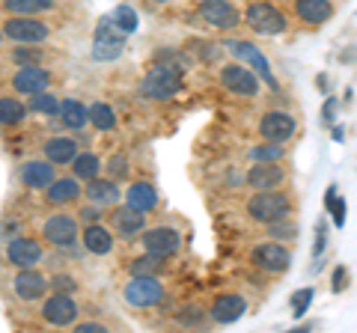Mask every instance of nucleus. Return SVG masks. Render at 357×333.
I'll use <instances>...</instances> for the list:
<instances>
[{
	"mask_svg": "<svg viewBox=\"0 0 357 333\" xmlns=\"http://www.w3.org/2000/svg\"><path fill=\"white\" fill-rule=\"evenodd\" d=\"M140 93L143 98H152V102H167L176 93H182V72L170 69V65H155V69L143 75Z\"/></svg>",
	"mask_w": 357,
	"mask_h": 333,
	"instance_id": "obj_1",
	"label": "nucleus"
},
{
	"mask_svg": "<svg viewBox=\"0 0 357 333\" xmlns=\"http://www.w3.org/2000/svg\"><path fill=\"white\" fill-rule=\"evenodd\" d=\"M122 297H126L131 307L146 309V307L161 304L164 286L155 274H131V280L126 283V288H122Z\"/></svg>",
	"mask_w": 357,
	"mask_h": 333,
	"instance_id": "obj_2",
	"label": "nucleus"
},
{
	"mask_svg": "<svg viewBox=\"0 0 357 333\" xmlns=\"http://www.w3.org/2000/svg\"><path fill=\"white\" fill-rule=\"evenodd\" d=\"M3 36L18 42V45H39L51 36V27L36 15H9L3 21Z\"/></svg>",
	"mask_w": 357,
	"mask_h": 333,
	"instance_id": "obj_3",
	"label": "nucleus"
},
{
	"mask_svg": "<svg viewBox=\"0 0 357 333\" xmlns=\"http://www.w3.org/2000/svg\"><path fill=\"white\" fill-rule=\"evenodd\" d=\"M248 212L256 224H274V220L289 217L292 203L280 191H256V196L248 203Z\"/></svg>",
	"mask_w": 357,
	"mask_h": 333,
	"instance_id": "obj_4",
	"label": "nucleus"
},
{
	"mask_svg": "<svg viewBox=\"0 0 357 333\" xmlns=\"http://www.w3.org/2000/svg\"><path fill=\"white\" fill-rule=\"evenodd\" d=\"M143 247H146V253H152V256L158 259H170L178 253V247H182V235H178V229L173 226H155V229H143Z\"/></svg>",
	"mask_w": 357,
	"mask_h": 333,
	"instance_id": "obj_5",
	"label": "nucleus"
},
{
	"mask_svg": "<svg viewBox=\"0 0 357 333\" xmlns=\"http://www.w3.org/2000/svg\"><path fill=\"white\" fill-rule=\"evenodd\" d=\"M77 313H81V307L75 304V297L63 295V292H54L48 301L42 304V318L48 321L51 327H69V325H75Z\"/></svg>",
	"mask_w": 357,
	"mask_h": 333,
	"instance_id": "obj_6",
	"label": "nucleus"
},
{
	"mask_svg": "<svg viewBox=\"0 0 357 333\" xmlns=\"http://www.w3.org/2000/svg\"><path fill=\"white\" fill-rule=\"evenodd\" d=\"M244 18H248V24L256 33H262V36H280V33L286 30L283 13H280V9H274L271 3H253V6H248Z\"/></svg>",
	"mask_w": 357,
	"mask_h": 333,
	"instance_id": "obj_7",
	"label": "nucleus"
},
{
	"mask_svg": "<svg viewBox=\"0 0 357 333\" xmlns=\"http://www.w3.org/2000/svg\"><path fill=\"white\" fill-rule=\"evenodd\" d=\"M3 256L9 265H15V268H36L45 259V250L36 238H9L3 247Z\"/></svg>",
	"mask_w": 357,
	"mask_h": 333,
	"instance_id": "obj_8",
	"label": "nucleus"
},
{
	"mask_svg": "<svg viewBox=\"0 0 357 333\" xmlns=\"http://www.w3.org/2000/svg\"><path fill=\"white\" fill-rule=\"evenodd\" d=\"M77 235H81V232H77V220L69 215H51L42 224V238L54 244V247H72Z\"/></svg>",
	"mask_w": 357,
	"mask_h": 333,
	"instance_id": "obj_9",
	"label": "nucleus"
},
{
	"mask_svg": "<svg viewBox=\"0 0 357 333\" xmlns=\"http://www.w3.org/2000/svg\"><path fill=\"white\" fill-rule=\"evenodd\" d=\"M220 84L227 86L229 93H236V95H256L259 93V75H256L253 69H244V65H223V72H220Z\"/></svg>",
	"mask_w": 357,
	"mask_h": 333,
	"instance_id": "obj_10",
	"label": "nucleus"
},
{
	"mask_svg": "<svg viewBox=\"0 0 357 333\" xmlns=\"http://www.w3.org/2000/svg\"><path fill=\"white\" fill-rule=\"evenodd\" d=\"M253 265L262 271H271V274H283L289 265H292V253H289L283 244L277 241H268V244H259V247H253Z\"/></svg>",
	"mask_w": 357,
	"mask_h": 333,
	"instance_id": "obj_11",
	"label": "nucleus"
},
{
	"mask_svg": "<svg viewBox=\"0 0 357 333\" xmlns=\"http://www.w3.org/2000/svg\"><path fill=\"white\" fill-rule=\"evenodd\" d=\"M51 86V75L42 65H18V72L13 75V90L21 95H36Z\"/></svg>",
	"mask_w": 357,
	"mask_h": 333,
	"instance_id": "obj_12",
	"label": "nucleus"
},
{
	"mask_svg": "<svg viewBox=\"0 0 357 333\" xmlns=\"http://www.w3.org/2000/svg\"><path fill=\"white\" fill-rule=\"evenodd\" d=\"M13 292L21 297V301L33 304L48 292V280H45L36 268H18V274L13 277Z\"/></svg>",
	"mask_w": 357,
	"mask_h": 333,
	"instance_id": "obj_13",
	"label": "nucleus"
},
{
	"mask_svg": "<svg viewBox=\"0 0 357 333\" xmlns=\"http://www.w3.org/2000/svg\"><path fill=\"white\" fill-rule=\"evenodd\" d=\"M227 48L236 54V57H241V60H248L250 63V69L259 75V81H265L271 90H277V77L271 75V65H268V60L262 57L259 51H256L250 42H241V39H232V42H227Z\"/></svg>",
	"mask_w": 357,
	"mask_h": 333,
	"instance_id": "obj_14",
	"label": "nucleus"
},
{
	"mask_svg": "<svg viewBox=\"0 0 357 333\" xmlns=\"http://www.w3.org/2000/svg\"><path fill=\"white\" fill-rule=\"evenodd\" d=\"M199 15L218 30H232L241 21L236 6L227 3V0H203V3H199Z\"/></svg>",
	"mask_w": 357,
	"mask_h": 333,
	"instance_id": "obj_15",
	"label": "nucleus"
},
{
	"mask_svg": "<svg viewBox=\"0 0 357 333\" xmlns=\"http://www.w3.org/2000/svg\"><path fill=\"white\" fill-rule=\"evenodd\" d=\"M21 185L24 187H30V191H45L54 179H57V173H54V164L45 158V161H24L21 164Z\"/></svg>",
	"mask_w": 357,
	"mask_h": 333,
	"instance_id": "obj_16",
	"label": "nucleus"
},
{
	"mask_svg": "<svg viewBox=\"0 0 357 333\" xmlns=\"http://www.w3.org/2000/svg\"><path fill=\"white\" fill-rule=\"evenodd\" d=\"M259 134L271 143H283L295 134V119L283 114V110H271V114H265L259 122Z\"/></svg>",
	"mask_w": 357,
	"mask_h": 333,
	"instance_id": "obj_17",
	"label": "nucleus"
},
{
	"mask_svg": "<svg viewBox=\"0 0 357 333\" xmlns=\"http://www.w3.org/2000/svg\"><path fill=\"white\" fill-rule=\"evenodd\" d=\"M283 170L274 161H256L248 173V185L256 187V191H274V187L283 185Z\"/></svg>",
	"mask_w": 357,
	"mask_h": 333,
	"instance_id": "obj_18",
	"label": "nucleus"
},
{
	"mask_svg": "<svg viewBox=\"0 0 357 333\" xmlns=\"http://www.w3.org/2000/svg\"><path fill=\"white\" fill-rule=\"evenodd\" d=\"M81 179H75V176H66V179H54L48 187H45V199H48L51 206H69L75 203L77 196H81Z\"/></svg>",
	"mask_w": 357,
	"mask_h": 333,
	"instance_id": "obj_19",
	"label": "nucleus"
},
{
	"mask_svg": "<svg viewBox=\"0 0 357 333\" xmlns=\"http://www.w3.org/2000/svg\"><path fill=\"white\" fill-rule=\"evenodd\" d=\"M84 191H86V196H89V203H96L98 208H107V206L114 208L119 199H122V191L116 187V182H110V179L105 182V179H98V176L86 182Z\"/></svg>",
	"mask_w": 357,
	"mask_h": 333,
	"instance_id": "obj_20",
	"label": "nucleus"
},
{
	"mask_svg": "<svg viewBox=\"0 0 357 333\" xmlns=\"http://www.w3.org/2000/svg\"><path fill=\"white\" fill-rule=\"evenodd\" d=\"M84 250H89L93 256H105V253L114 250V232L102 226L98 220L96 224H86L84 226Z\"/></svg>",
	"mask_w": 357,
	"mask_h": 333,
	"instance_id": "obj_21",
	"label": "nucleus"
},
{
	"mask_svg": "<svg viewBox=\"0 0 357 333\" xmlns=\"http://www.w3.org/2000/svg\"><path fill=\"white\" fill-rule=\"evenodd\" d=\"M244 309H248V304H244L241 295H223L215 301V307H211V318H215L218 325H232V321H238L244 316Z\"/></svg>",
	"mask_w": 357,
	"mask_h": 333,
	"instance_id": "obj_22",
	"label": "nucleus"
},
{
	"mask_svg": "<svg viewBox=\"0 0 357 333\" xmlns=\"http://www.w3.org/2000/svg\"><path fill=\"white\" fill-rule=\"evenodd\" d=\"M126 203L134 208V212L149 215L152 208L158 206V191H155V185H149V182H134L126 191Z\"/></svg>",
	"mask_w": 357,
	"mask_h": 333,
	"instance_id": "obj_23",
	"label": "nucleus"
},
{
	"mask_svg": "<svg viewBox=\"0 0 357 333\" xmlns=\"http://www.w3.org/2000/svg\"><path fill=\"white\" fill-rule=\"evenodd\" d=\"M114 224H116V235L126 238V241H131V238H137L140 232L146 229V215H143V212H134V208L128 206V208H122V212H116Z\"/></svg>",
	"mask_w": 357,
	"mask_h": 333,
	"instance_id": "obj_24",
	"label": "nucleus"
},
{
	"mask_svg": "<svg viewBox=\"0 0 357 333\" xmlns=\"http://www.w3.org/2000/svg\"><path fill=\"white\" fill-rule=\"evenodd\" d=\"M295 13L307 24H325L333 15L331 0H295Z\"/></svg>",
	"mask_w": 357,
	"mask_h": 333,
	"instance_id": "obj_25",
	"label": "nucleus"
},
{
	"mask_svg": "<svg viewBox=\"0 0 357 333\" xmlns=\"http://www.w3.org/2000/svg\"><path fill=\"white\" fill-rule=\"evenodd\" d=\"M60 122L66 128L72 131H81L89 125V107L84 102H77V98H66V102H60Z\"/></svg>",
	"mask_w": 357,
	"mask_h": 333,
	"instance_id": "obj_26",
	"label": "nucleus"
},
{
	"mask_svg": "<svg viewBox=\"0 0 357 333\" xmlns=\"http://www.w3.org/2000/svg\"><path fill=\"white\" fill-rule=\"evenodd\" d=\"M75 155H77V143L72 137H51V140H45V158H48L54 166H63V164H72L75 161Z\"/></svg>",
	"mask_w": 357,
	"mask_h": 333,
	"instance_id": "obj_27",
	"label": "nucleus"
},
{
	"mask_svg": "<svg viewBox=\"0 0 357 333\" xmlns=\"http://www.w3.org/2000/svg\"><path fill=\"white\" fill-rule=\"evenodd\" d=\"M72 170H75V179L89 182L102 173V161H98V155H93V152H84V155L77 152L75 161H72Z\"/></svg>",
	"mask_w": 357,
	"mask_h": 333,
	"instance_id": "obj_28",
	"label": "nucleus"
},
{
	"mask_svg": "<svg viewBox=\"0 0 357 333\" xmlns=\"http://www.w3.org/2000/svg\"><path fill=\"white\" fill-rule=\"evenodd\" d=\"M9 15H42L54 9V0H3Z\"/></svg>",
	"mask_w": 357,
	"mask_h": 333,
	"instance_id": "obj_29",
	"label": "nucleus"
},
{
	"mask_svg": "<svg viewBox=\"0 0 357 333\" xmlns=\"http://www.w3.org/2000/svg\"><path fill=\"white\" fill-rule=\"evenodd\" d=\"M89 125H96L98 131H114V128H116V114H114V107L105 104V102L89 104Z\"/></svg>",
	"mask_w": 357,
	"mask_h": 333,
	"instance_id": "obj_30",
	"label": "nucleus"
},
{
	"mask_svg": "<svg viewBox=\"0 0 357 333\" xmlns=\"http://www.w3.org/2000/svg\"><path fill=\"white\" fill-rule=\"evenodd\" d=\"M27 116V104L18 98H0V125H21Z\"/></svg>",
	"mask_w": 357,
	"mask_h": 333,
	"instance_id": "obj_31",
	"label": "nucleus"
},
{
	"mask_svg": "<svg viewBox=\"0 0 357 333\" xmlns=\"http://www.w3.org/2000/svg\"><path fill=\"white\" fill-rule=\"evenodd\" d=\"M122 48H126V36H107V39H96L93 45V57L96 60H116Z\"/></svg>",
	"mask_w": 357,
	"mask_h": 333,
	"instance_id": "obj_32",
	"label": "nucleus"
},
{
	"mask_svg": "<svg viewBox=\"0 0 357 333\" xmlns=\"http://www.w3.org/2000/svg\"><path fill=\"white\" fill-rule=\"evenodd\" d=\"M27 110H33V114H42V116H54L60 110V98L54 93H48V90H42L36 95H30V107Z\"/></svg>",
	"mask_w": 357,
	"mask_h": 333,
	"instance_id": "obj_33",
	"label": "nucleus"
},
{
	"mask_svg": "<svg viewBox=\"0 0 357 333\" xmlns=\"http://www.w3.org/2000/svg\"><path fill=\"white\" fill-rule=\"evenodd\" d=\"M110 18H114V24H116L122 33H134V30H137V13H134L131 6H126V3L116 6Z\"/></svg>",
	"mask_w": 357,
	"mask_h": 333,
	"instance_id": "obj_34",
	"label": "nucleus"
},
{
	"mask_svg": "<svg viewBox=\"0 0 357 333\" xmlns=\"http://www.w3.org/2000/svg\"><path fill=\"white\" fill-rule=\"evenodd\" d=\"M280 158H283L280 143H271V140H268L265 146H253L250 149V161H280Z\"/></svg>",
	"mask_w": 357,
	"mask_h": 333,
	"instance_id": "obj_35",
	"label": "nucleus"
},
{
	"mask_svg": "<svg viewBox=\"0 0 357 333\" xmlns=\"http://www.w3.org/2000/svg\"><path fill=\"white\" fill-rule=\"evenodd\" d=\"M161 265L164 259L158 256H152V253H146V256H137L131 262V274H158L161 271Z\"/></svg>",
	"mask_w": 357,
	"mask_h": 333,
	"instance_id": "obj_36",
	"label": "nucleus"
},
{
	"mask_svg": "<svg viewBox=\"0 0 357 333\" xmlns=\"http://www.w3.org/2000/svg\"><path fill=\"white\" fill-rule=\"evenodd\" d=\"M268 229H271V235H274V238H280V241L298 238V226H295L289 217H283V220H274V224H268Z\"/></svg>",
	"mask_w": 357,
	"mask_h": 333,
	"instance_id": "obj_37",
	"label": "nucleus"
},
{
	"mask_svg": "<svg viewBox=\"0 0 357 333\" xmlns=\"http://www.w3.org/2000/svg\"><path fill=\"white\" fill-rule=\"evenodd\" d=\"M13 60H15L18 65H39V60H42V51H39L36 45L15 48V51H13Z\"/></svg>",
	"mask_w": 357,
	"mask_h": 333,
	"instance_id": "obj_38",
	"label": "nucleus"
},
{
	"mask_svg": "<svg viewBox=\"0 0 357 333\" xmlns=\"http://www.w3.org/2000/svg\"><path fill=\"white\" fill-rule=\"evenodd\" d=\"M310 304H312V288H301V292H295L292 295V316L301 318L310 309Z\"/></svg>",
	"mask_w": 357,
	"mask_h": 333,
	"instance_id": "obj_39",
	"label": "nucleus"
},
{
	"mask_svg": "<svg viewBox=\"0 0 357 333\" xmlns=\"http://www.w3.org/2000/svg\"><path fill=\"white\" fill-rule=\"evenodd\" d=\"M54 292H63V295H72L75 288H77V283H75V277H69V274H57L54 280L48 283Z\"/></svg>",
	"mask_w": 357,
	"mask_h": 333,
	"instance_id": "obj_40",
	"label": "nucleus"
},
{
	"mask_svg": "<svg viewBox=\"0 0 357 333\" xmlns=\"http://www.w3.org/2000/svg\"><path fill=\"white\" fill-rule=\"evenodd\" d=\"M126 164H128L126 155H114V158H110V164H107L110 176H114V179H122V176H128V166H126Z\"/></svg>",
	"mask_w": 357,
	"mask_h": 333,
	"instance_id": "obj_41",
	"label": "nucleus"
},
{
	"mask_svg": "<svg viewBox=\"0 0 357 333\" xmlns=\"http://www.w3.org/2000/svg\"><path fill=\"white\" fill-rule=\"evenodd\" d=\"M328 212H333V224L342 229V226H345V199H337V196H333V203L328 206Z\"/></svg>",
	"mask_w": 357,
	"mask_h": 333,
	"instance_id": "obj_42",
	"label": "nucleus"
},
{
	"mask_svg": "<svg viewBox=\"0 0 357 333\" xmlns=\"http://www.w3.org/2000/svg\"><path fill=\"white\" fill-rule=\"evenodd\" d=\"M325 235H328V226L319 224V226H316V247H312V256H319V253L325 250V241H328Z\"/></svg>",
	"mask_w": 357,
	"mask_h": 333,
	"instance_id": "obj_43",
	"label": "nucleus"
},
{
	"mask_svg": "<svg viewBox=\"0 0 357 333\" xmlns=\"http://www.w3.org/2000/svg\"><path fill=\"white\" fill-rule=\"evenodd\" d=\"M102 217V212H98V206L93 203V206H86V208H81V220H86V224H96V220Z\"/></svg>",
	"mask_w": 357,
	"mask_h": 333,
	"instance_id": "obj_44",
	"label": "nucleus"
},
{
	"mask_svg": "<svg viewBox=\"0 0 357 333\" xmlns=\"http://www.w3.org/2000/svg\"><path fill=\"white\" fill-rule=\"evenodd\" d=\"M102 330H107V327L98 325V321H81V325H77V333H102Z\"/></svg>",
	"mask_w": 357,
	"mask_h": 333,
	"instance_id": "obj_45",
	"label": "nucleus"
},
{
	"mask_svg": "<svg viewBox=\"0 0 357 333\" xmlns=\"http://www.w3.org/2000/svg\"><path fill=\"white\" fill-rule=\"evenodd\" d=\"M345 280H349V274H345V268H337V271H333V292H342Z\"/></svg>",
	"mask_w": 357,
	"mask_h": 333,
	"instance_id": "obj_46",
	"label": "nucleus"
},
{
	"mask_svg": "<svg viewBox=\"0 0 357 333\" xmlns=\"http://www.w3.org/2000/svg\"><path fill=\"white\" fill-rule=\"evenodd\" d=\"M333 110H337V102H333V98H328V104H325V122H333Z\"/></svg>",
	"mask_w": 357,
	"mask_h": 333,
	"instance_id": "obj_47",
	"label": "nucleus"
},
{
	"mask_svg": "<svg viewBox=\"0 0 357 333\" xmlns=\"http://www.w3.org/2000/svg\"><path fill=\"white\" fill-rule=\"evenodd\" d=\"M0 45H3V30H0Z\"/></svg>",
	"mask_w": 357,
	"mask_h": 333,
	"instance_id": "obj_48",
	"label": "nucleus"
},
{
	"mask_svg": "<svg viewBox=\"0 0 357 333\" xmlns=\"http://www.w3.org/2000/svg\"><path fill=\"white\" fill-rule=\"evenodd\" d=\"M158 3H170V0H158Z\"/></svg>",
	"mask_w": 357,
	"mask_h": 333,
	"instance_id": "obj_49",
	"label": "nucleus"
}]
</instances>
